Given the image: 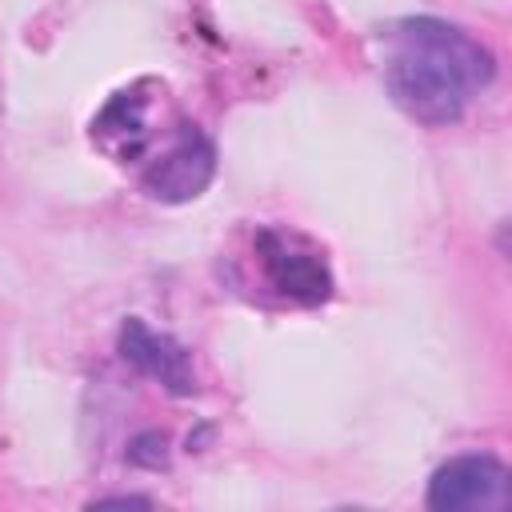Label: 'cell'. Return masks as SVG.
<instances>
[{
  "instance_id": "3957f363",
  "label": "cell",
  "mask_w": 512,
  "mask_h": 512,
  "mask_svg": "<svg viewBox=\"0 0 512 512\" xmlns=\"http://www.w3.org/2000/svg\"><path fill=\"white\" fill-rule=\"evenodd\" d=\"M428 508L436 512H480L508 508V468L488 452H464L440 464L428 480Z\"/></svg>"
},
{
  "instance_id": "6da1fadb",
  "label": "cell",
  "mask_w": 512,
  "mask_h": 512,
  "mask_svg": "<svg viewBox=\"0 0 512 512\" xmlns=\"http://www.w3.org/2000/svg\"><path fill=\"white\" fill-rule=\"evenodd\" d=\"M380 76L404 116L428 128L456 124L492 84V52L460 24L404 16L380 32Z\"/></svg>"
},
{
  "instance_id": "277c9868",
  "label": "cell",
  "mask_w": 512,
  "mask_h": 512,
  "mask_svg": "<svg viewBox=\"0 0 512 512\" xmlns=\"http://www.w3.org/2000/svg\"><path fill=\"white\" fill-rule=\"evenodd\" d=\"M212 176H216V148L196 124H188L180 140L140 172V188L152 200L184 204V200H196L212 184Z\"/></svg>"
},
{
  "instance_id": "5b68a950",
  "label": "cell",
  "mask_w": 512,
  "mask_h": 512,
  "mask_svg": "<svg viewBox=\"0 0 512 512\" xmlns=\"http://www.w3.org/2000/svg\"><path fill=\"white\" fill-rule=\"evenodd\" d=\"M120 356H124L136 372L160 380L172 396H188V392L196 388L188 352H184L172 336L152 332V328H148L144 320H136V316L124 320V328H120Z\"/></svg>"
},
{
  "instance_id": "7a4b0ae2",
  "label": "cell",
  "mask_w": 512,
  "mask_h": 512,
  "mask_svg": "<svg viewBox=\"0 0 512 512\" xmlns=\"http://www.w3.org/2000/svg\"><path fill=\"white\" fill-rule=\"evenodd\" d=\"M252 256L260 264V280L264 292H272L284 304H324L332 296V272L324 264V256L296 232H280V228H260L252 240Z\"/></svg>"
}]
</instances>
